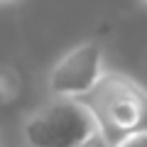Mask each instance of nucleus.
I'll return each mask as SVG.
<instances>
[{
  "mask_svg": "<svg viewBox=\"0 0 147 147\" xmlns=\"http://www.w3.org/2000/svg\"><path fill=\"white\" fill-rule=\"evenodd\" d=\"M142 3H145V5H147V0H142Z\"/></svg>",
  "mask_w": 147,
  "mask_h": 147,
  "instance_id": "obj_8",
  "label": "nucleus"
},
{
  "mask_svg": "<svg viewBox=\"0 0 147 147\" xmlns=\"http://www.w3.org/2000/svg\"><path fill=\"white\" fill-rule=\"evenodd\" d=\"M20 91H22V79L17 74V69L0 64V105L17 100Z\"/></svg>",
  "mask_w": 147,
  "mask_h": 147,
  "instance_id": "obj_4",
  "label": "nucleus"
},
{
  "mask_svg": "<svg viewBox=\"0 0 147 147\" xmlns=\"http://www.w3.org/2000/svg\"><path fill=\"white\" fill-rule=\"evenodd\" d=\"M113 147H147V130L130 132V135H125L123 140H118Z\"/></svg>",
  "mask_w": 147,
  "mask_h": 147,
  "instance_id": "obj_5",
  "label": "nucleus"
},
{
  "mask_svg": "<svg viewBox=\"0 0 147 147\" xmlns=\"http://www.w3.org/2000/svg\"><path fill=\"white\" fill-rule=\"evenodd\" d=\"M12 3H17V0H0V5H12Z\"/></svg>",
  "mask_w": 147,
  "mask_h": 147,
  "instance_id": "obj_7",
  "label": "nucleus"
},
{
  "mask_svg": "<svg viewBox=\"0 0 147 147\" xmlns=\"http://www.w3.org/2000/svg\"><path fill=\"white\" fill-rule=\"evenodd\" d=\"M79 147H113V145H110V142L105 140V135H103L100 130H96L93 135H91L88 140H84Z\"/></svg>",
  "mask_w": 147,
  "mask_h": 147,
  "instance_id": "obj_6",
  "label": "nucleus"
},
{
  "mask_svg": "<svg viewBox=\"0 0 147 147\" xmlns=\"http://www.w3.org/2000/svg\"><path fill=\"white\" fill-rule=\"evenodd\" d=\"M81 103L110 145L130 132L147 130V91L123 71H105Z\"/></svg>",
  "mask_w": 147,
  "mask_h": 147,
  "instance_id": "obj_1",
  "label": "nucleus"
},
{
  "mask_svg": "<svg viewBox=\"0 0 147 147\" xmlns=\"http://www.w3.org/2000/svg\"><path fill=\"white\" fill-rule=\"evenodd\" d=\"M98 130L91 110L76 98H49L22 120L27 147H79Z\"/></svg>",
  "mask_w": 147,
  "mask_h": 147,
  "instance_id": "obj_2",
  "label": "nucleus"
},
{
  "mask_svg": "<svg viewBox=\"0 0 147 147\" xmlns=\"http://www.w3.org/2000/svg\"><path fill=\"white\" fill-rule=\"evenodd\" d=\"M105 74L103 47L96 39L81 42L64 52L47 74V93L52 98H86Z\"/></svg>",
  "mask_w": 147,
  "mask_h": 147,
  "instance_id": "obj_3",
  "label": "nucleus"
}]
</instances>
